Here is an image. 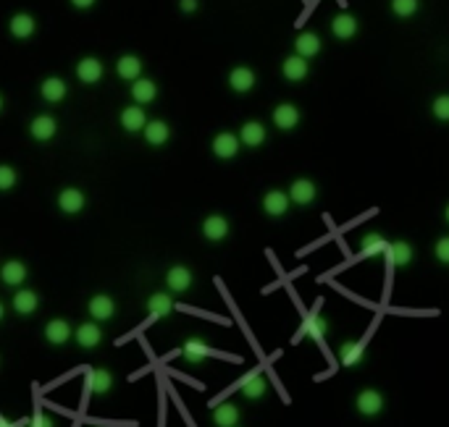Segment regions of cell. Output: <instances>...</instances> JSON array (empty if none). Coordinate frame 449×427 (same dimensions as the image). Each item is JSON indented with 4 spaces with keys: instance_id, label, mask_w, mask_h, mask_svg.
Wrapping results in <instances>:
<instances>
[{
    "instance_id": "cell-1",
    "label": "cell",
    "mask_w": 449,
    "mask_h": 427,
    "mask_svg": "<svg viewBox=\"0 0 449 427\" xmlns=\"http://www.w3.org/2000/svg\"><path fill=\"white\" fill-rule=\"evenodd\" d=\"M383 404H386V398H383L381 391H376V388H365L358 394L355 398V409H358V414L362 417H378L383 412Z\"/></svg>"
},
{
    "instance_id": "cell-2",
    "label": "cell",
    "mask_w": 449,
    "mask_h": 427,
    "mask_svg": "<svg viewBox=\"0 0 449 427\" xmlns=\"http://www.w3.org/2000/svg\"><path fill=\"white\" fill-rule=\"evenodd\" d=\"M237 388L242 391L244 398L258 401V398H263V396L268 394V380H265V375L260 373V370H255V373L244 375V377H242V383L237 385Z\"/></svg>"
},
{
    "instance_id": "cell-3",
    "label": "cell",
    "mask_w": 449,
    "mask_h": 427,
    "mask_svg": "<svg viewBox=\"0 0 449 427\" xmlns=\"http://www.w3.org/2000/svg\"><path fill=\"white\" fill-rule=\"evenodd\" d=\"M58 207H61V213L77 215L87 207V197H84V192L77 189V186H66V189H61V194H58Z\"/></svg>"
},
{
    "instance_id": "cell-4",
    "label": "cell",
    "mask_w": 449,
    "mask_h": 427,
    "mask_svg": "<svg viewBox=\"0 0 449 427\" xmlns=\"http://www.w3.org/2000/svg\"><path fill=\"white\" fill-rule=\"evenodd\" d=\"M27 276H29V270L22 260H8L0 267V280L11 289H22V283H27Z\"/></svg>"
},
{
    "instance_id": "cell-5",
    "label": "cell",
    "mask_w": 449,
    "mask_h": 427,
    "mask_svg": "<svg viewBox=\"0 0 449 427\" xmlns=\"http://www.w3.org/2000/svg\"><path fill=\"white\" fill-rule=\"evenodd\" d=\"M192 283H195V276H192V270L184 265H174L168 273H165V286L168 291H174V294H184V291L192 289Z\"/></svg>"
},
{
    "instance_id": "cell-6",
    "label": "cell",
    "mask_w": 449,
    "mask_h": 427,
    "mask_svg": "<svg viewBox=\"0 0 449 427\" xmlns=\"http://www.w3.org/2000/svg\"><path fill=\"white\" fill-rule=\"evenodd\" d=\"M103 74H105V66H103V61L92 58V55L82 58L77 63V79L82 84H98L100 79H103Z\"/></svg>"
},
{
    "instance_id": "cell-7",
    "label": "cell",
    "mask_w": 449,
    "mask_h": 427,
    "mask_svg": "<svg viewBox=\"0 0 449 427\" xmlns=\"http://www.w3.org/2000/svg\"><path fill=\"white\" fill-rule=\"evenodd\" d=\"M66 95H68V87L61 76H47L43 84H40V97H43L45 103H50V105L64 103Z\"/></svg>"
},
{
    "instance_id": "cell-8",
    "label": "cell",
    "mask_w": 449,
    "mask_h": 427,
    "mask_svg": "<svg viewBox=\"0 0 449 427\" xmlns=\"http://www.w3.org/2000/svg\"><path fill=\"white\" fill-rule=\"evenodd\" d=\"M87 312L95 322H105L116 315V301L110 299L108 294H95L87 304Z\"/></svg>"
},
{
    "instance_id": "cell-9",
    "label": "cell",
    "mask_w": 449,
    "mask_h": 427,
    "mask_svg": "<svg viewBox=\"0 0 449 427\" xmlns=\"http://www.w3.org/2000/svg\"><path fill=\"white\" fill-rule=\"evenodd\" d=\"M29 134H32L34 142H50V139L58 134V121L53 116H34L32 123H29Z\"/></svg>"
},
{
    "instance_id": "cell-10",
    "label": "cell",
    "mask_w": 449,
    "mask_h": 427,
    "mask_svg": "<svg viewBox=\"0 0 449 427\" xmlns=\"http://www.w3.org/2000/svg\"><path fill=\"white\" fill-rule=\"evenodd\" d=\"M43 336L50 346H66V343L71 341V336H74V328H71L66 320H50L45 325Z\"/></svg>"
},
{
    "instance_id": "cell-11",
    "label": "cell",
    "mask_w": 449,
    "mask_h": 427,
    "mask_svg": "<svg viewBox=\"0 0 449 427\" xmlns=\"http://www.w3.org/2000/svg\"><path fill=\"white\" fill-rule=\"evenodd\" d=\"M240 152V137L231 131H221L219 137L213 139V155L221 160H231Z\"/></svg>"
},
{
    "instance_id": "cell-12",
    "label": "cell",
    "mask_w": 449,
    "mask_h": 427,
    "mask_svg": "<svg viewBox=\"0 0 449 427\" xmlns=\"http://www.w3.org/2000/svg\"><path fill=\"white\" fill-rule=\"evenodd\" d=\"M8 32L16 40H29L37 32V22H34L32 13H13L11 22H8Z\"/></svg>"
},
{
    "instance_id": "cell-13",
    "label": "cell",
    "mask_w": 449,
    "mask_h": 427,
    "mask_svg": "<svg viewBox=\"0 0 449 427\" xmlns=\"http://www.w3.org/2000/svg\"><path fill=\"white\" fill-rule=\"evenodd\" d=\"M74 338L82 349H98L100 341H103V328H100L98 322H82L77 331H74Z\"/></svg>"
},
{
    "instance_id": "cell-14",
    "label": "cell",
    "mask_w": 449,
    "mask_h": 427,
    "mask_svg": "<svg viewBox=\"0 0 449 427\" xmlns=\"http://www.w3.org/2000/svg\"><path fill=\"white\" fill-rule=\"evenodd\" d=\"M210 354H213V349H210L208 343L203 341V338H198V336H192V338H186L184 346H182V357H184L189 364H200L205 362Z\"/></svg>"
},
{
    "instance_id": "cell-15",
    "label": "cell",
    "mask_w": 449,
    "mask_h": 427,
    "mask_svg": "<svg viewBox=\"0 0 449 427\" xmlns=\"http://www.w3.org/2000/svg\"><path fill=\"white\" fill-rule=\"evenodd\" d=\"M132 100L137 103V105H150V103H155V97H158V84H155L153 79H145V76H140L137 82H132Z\"/></svg>"
},
{
    "instance_id": "cell-16",
    "label": "cell",
    "mask_w": 449,
    "mask_h": 427,
    "mask_svg": "<svg viewBox=\"0 0 449 427\" xmlns=\"http://www.w3.org/2000/svg\"><path fill=\"white\" fill-rule=\"evenodd\" d=\"M203 236L208 239V241H223L226 236H229V220L223 218V215H208L205 220H203Z\"/></svg>"
},
{
    "instance_id": "cell-17",
    "label": "cell",
    "mask_w": 449,
    "mask_h": 427,
    "mask_svg": "<svg viewBox=\"0 0 449 427\" xmlns=\"http://www.w3.org/2000/svg\"><path fill=\"white\" fill-rule=\"evenodd\" d=\"M316 183L310 181V179H297L292 186H289V200L295 204H300V207H305V204H310L313 200H316Z\"/></svg>"
},
{
    "instance_id": "cell-18",
    "label": "cell",
    "mask_w": 449,
    "mask_h": 427,
    "mask_svg": "<svg viewBox=\"0 0 449 427\" xmlns=\"http://www.w3.org/2000/svg\"><path fill=\"white\" fill-rule=\"evenodd\" d=\"M121 126L126 128L129 134H137L147 126V116H145V107L142 105H129L121 110Z\"/></svg>"
},
{
    "instance_id": "cell-19",
    "label": "cell",
    "mask_w": 449,
    "mask_h": 427,
    "mask_svg": "<svg viewBox=\"0 0 449 427\" xmlns=\"http://www.w3.org/2000/svg\"><path fill=\"white\" fill-rule=\"evenodd\" d=\"M339 362L341 367H360L365 362V343L347 341L339 346Z\"/></svg>"
},
{
    "instance_id": "cell-20",
    "label": "cell",
    "mask_w": 449,
    "mask_h": 427,
    "mask_svg": "<svg viewBox=\"0 0 449 427\" xmlns=\"http://www.w3.org/2000/svg\"><path fill=\"white\" fill-rule=\"evenodd\" d=\"M87 388L92 391V394H98V396L110 394V388H113V373H110V370H105V367H95V370H89Z\"/></svg>"
},
{
    "instance_id": "cell-21",
    "label": "cell",
    "mask_w": 449,
    "mask_h": 427,
    "mask_svg": "<svg viewBox=\"0 0 449 427\" xmlns=\"http://www.w3.org/2000/svg\"><path fill=\"white\" fill-rule=\"evenodd\" d=\"M289 194L279 192V189H271V192L263 197V210L271 218H281V215H286V210H289Z\"/></svg>"
},
{
    "instance_id": "cell-22",
    "label": "cell",
    "mask_w": 449,
    "mask_h": 427,
    "mask_svg": "<svg viewBox=\"0 0 449 427\" xmlns=\"http://www.w3.org/2000/svg\"><path fill=\"white\" fill-rule=\"evenodd\" d=\"M116 74L124 82H137L142 76V61L137 55H121L119 61H116Z\"/></svg>"
},
{
    "instance_id": "cell-23",
    "label": "cell",
    "mask_w": 449,
    "mask_h": 427,
    "mask_svg": "<svg viewBox=\"0 0 449 427\" xmlns=\"http://www.w3.org/2000/svg\"><path fill=\"white\" fill-rule=\"evenodd\" d=\"M13 310H16V315H32V312H37V307H40V297H37V291L32 289H19L16 294H13Z\"/></svg>"
},
{
    "instance_id": "cell-24",
    "label": "cell",
    "mask_w": 449,
    "mask_h": 427,
    "mask_svg": "<svg viewBox=\"0 0 449 427\" xmlns=\"http://www.w3.org/2000/svg\"><path fill=\"white\" fill-rule=\"evenodd\" d=\"M145 131V142L153 144V147H163L168 137H171V128L165 121H147V126L142 128Z\"/></svg>"
},
{
    "instance_id": "cell-25",
    "label": "cell",
    "mask_w": 449,
    "mask_h": 427,
    "mask_svg": "<svg viewBox=\"0 0 449 427\" xmlns=\"http://www.w3.org/2000/svg\"><path fill=\"white\" fill-rule=\"evenodd\" d=\"M213 425L216 427H237L240 425V406L234 404H219L213 409Z\"/></svg>"
},
{
    "instance_id": "cell-26",
    "label": "cell",
    "mask_w": 449,
    "mask_h": 427,
    "mask_svg": "<svg viewBox=\"0 0 449 427\" xmlns=\"http://www.w3.org/2000/svg\"><path fill=\"white\" fill-rule=\"evenodd\" d=\"M331 32L337 40H350L355 37L358 32V19L350 16V13H339V16H334V22H331Z\"/></svg>"
},
{
    "instance_id": "cell-27",
    "label": "cell",
    "mask_w": 449,
    "mask_h": 427,
    "mask_svg": "<svg viewBox=\"0 0 449 427\" xmlns=\"http://www.w3.org/2000/svg\"><path fill=\"white\" fill-rule=\"evenodd\" d=\"M295 50H297V55H302L305 61H307V58H313V55L321 53V37H318L316 32H302V34H297Z\"/></svg>"
},
{
    "instance_id": "cell-28",
    "label": "cell",
    "mask_w": 449,
    "mask_h": 427,
    "mask_svg": "<svg viewBox=\"0 0 449 427\" xmlns=\"http://www.w3.org/2000/svg\"><path fill=\"white\" fill-rule=\"evenodd\" d=\"M240 142L242 144H247V147H260V144L265 142L263 123H258V121H247V123L240 128Z\"/></svg>"
},
{
    "instance_id": "cell-29",
    "label": "cell",
    "mask_w": 449,
    "mask_h": 427,
    "mask_svg": "<svg viewBox=\"0 0 449 427\" xmlns=\"http://www.w3.org/2000/svg\"><path fill=\"white\" fill-rule=\"evenodd\" d=\"M281 74L289 79V82H302L307 76V61L302 55H289L284 63H281Z\"/></svg>"
},
{
    "instance_id": "cell-30",
    "label": "cell",
    "mask_w": 449,
    "mask_h": 427,
    "mask_svg": "<svg viewBox=\"0 0 449 427\" xmlns=\"http://www.w3.org/2000/svg\"><path fill=\"white\" fill-rule=\"evenodd\" d=\"M326 331H329V325H326V320L321 315H307L305 322L297 331V338H302V336H307V338H323Z\"/></svg>"
},
{
    "instance_id": "cell-31",
    "label": "cell",
    "mask_w": 449,
    "mask_h": 427,
    "mask_svg": "<svg viewBox=\"0 0 449 427\" xmlns=\"http://www.w3.org/2000/svg\"><path fill=\"white\" fill-rule=\"evenodd\" d=\"M274 123L279 128H284V131L295 128L297 123H300V110H297L295 105H289V103H281V105L274 110Z\"/></svg>"
},
{
    "instance_id": "cell-32",
    "label": "cell",
    "mask_w": 449,
    "mask_h": 427,
    "mask_svg": "<svg viewBox=\"0 0 449 427\" xmlns=\"http://www.w3.org/2000/svg\"><path fill=\"white\" fill-rule=\"evenodd\" d=\"M229 87L234 92H250L252 87H255V74H252L247 66H240V68H234L229 74Z\"/></svg>"
},
{
    "instance_id": "cell-33",
    "label": "cell",
    "mask_w": 449,
    "mask_h": 427,
    "mask_svg": "<svg viewBox=\"0 0 449 427\" xmlns=\"http://www.w3.org/2000/svg\"><path fill=\"white\" fill-rule=\"evenodd\" d=\"M147 312L153 315L155 320L168 317V315L174 312V299H171L168 294H153V297L147 299Z\"/></svg>"
},
{
    "instance_id": "cell-34",
    "label": "cell",
    "mask_w": 449,
    "mask_h": 427,
    "mask_svg": "<svg viewBox=\"0 0 449 427\" xmlns=\"http://www.w3.org/2000/svg\"><path fill=\"white\" fill-rule=\"evenodd\" d=\"M386 252H389V260H392L395 267H405L413 262V246L407 244V241H392Z\"/></svg>"
},
{
    "instance_id": "cell-35",
    "label": "cell",
    "mask_w": 449,
    "mask_h": 427,
    "mask_svg": "<svg viewBox=\"0 0 449 427\" xmlns=\"http://www.w3.org/2000/svg\"><path fill=\"white\" fill-rule=\"evenodd\" d=\"M389 249L386 239L381 234H365L360 241V255L362 257H376V255H383Z\"/></svg>"
},
{
    "instance_id": "cell-36",
    "label": "cell",
    "mask_w": 449,
    "mask_h": 427,
    "mask_svg": "<svg viewBox=\"0 0 449 427\" xmlns=\"http://www.w3.org/2000/svg\"><path fill=\"white\" fill-rule=\"evenodd\" d=\"M19 181V173L13 165H0V192H11Z\"/></svg>"
},
{
    "instance_id": "cell-37",
    "label": "cell",
    "mask_w": 449,
    "mask_h": 427,
    "mask_svg": "<svg viewBox=\"0 0 449 427\" xmlns=\"http://www.w3.org/2000/svg\"><path fill=\"white\" fill-rule=\"evenodd\" d=\"M392 11H395L399 19H410V16L418 11V0H392Z\"/></svg>"
},
{
    "instance_id": "cell-38",
    "label": "cell",
    "mask_w": 449,
    "mask_h": 427,
    "mask_svg": "<svg viewBox=\"0 0 449 427\" xmlns=\"http://www.w3.org/2000/svg\"><path fill=\"white\" fill-rule=\"evenodd\" d=\"M434 116L439 118V121H449V95H441L434 100Z\"/></svg>"
},
{
    "instance_id": "cell-39",
    "label": "cell",
    "mask_w": 449,
    "mask_h": 427,
    "mask_svg": "<svg viewBox=\"0 0 449 427\" xmlns=\"http://www.w3.org/2000/svg\"><path fill=\"white\" fill-rule=\"evenodd\" d=\"M434 255H436V260L441 265H449V236L439 239L436 246H434Z\"/></svg>"
},
{
    "instance_id": "cell-40",
    "label": "cell",
    "mask_w": 449,
    "mask_h": 427,
    "mask_svg": "<svg viewBox=\"0 0 449 427\" xmlns=\"http://www.w3.org/2000/svg\"><path fill=\"white\" fill-rule=\"evenodd\" d=\"M29 427H55L53 417L45 414V412H34L32 419H29Z\"/></svg>"
},
{
    "instance_id": "cell-41",
    "label": "cell",
    "mask_w": 449,
    "mask_h": 427,
    "mask_svg": "<svg viewBox=\"0 0 449 427\" xmlns=\"http://www.w3.org/2000/svg\"><path fill=\"white\" fill-rule=\"evenodd\" d=\"M179 8L184 13H195L198 11V0H179Z\"/></svg>"
},
{
    "instance_id": "cell-42",
    "label": "cell",
    "mask_w": 449,
    "mask_h": 427,
    "mask_svg": "<svg viewBox=\"0 0 449 427\" xmlns=\"http://www.w3.org/2000/svg\"><path fill=\"white\" fill-rule=\"evenodd\" d=\"M98 0H71V6L74 8H79V11H87V8H92Z\"/></svg>"
},
{
    "instance_id": "cell-43",
    "label": "cell",
    "mask_w": 449,
    "mask_h": 427,
    "mask_svg": "<svg viewBox=\"0 0 449 427\" xmlns=\"http://www.w3.org/2000/svg\"><path fill=\"white\" fill-rule=\"evenodd\" d=\"M0 427H22V422H8L6 417L0 414Z\"/></svg>"
},
{
    "instance_id": "cell-44",
    "label": "cell",
    "mask_w": 449,
    "mask_h": 427,
    "mask_svg": "<svg viewBox=\"0 0 449 427\" xmlns=\"http://www.w3.org/2000/svg\"><path fill=\"white\" fill-rule=\"evenodd\" d=\"M6 317V307H3V301H0V320Z\"/></svg>"
},
{
    "instance_id": "cell-45",
    "label": "cell",
    "mask_w": 449,
    "mask_h": 427,
    "mask_svg": "<svg viewBox=\"0 0 449 427\" xmlns=\"http://www.w3.org/2000/svg\"><path fill=\"white\" fill-rule=\"evenodd\" d=\"M3 105H6V103H3V95H0V113H3Z\"/></svg>"
},
{
    "instance_id": "cell-46",
    "label": "cell",
    "mask_w": 449,
    "mask_h": 427,
    "mask_svg": "<svg viewBox=\"0 0 449 427\" xmlns=\"http://www.w3.org/2000/svg\"><path fill=\"white\" fill-rule=\"evenodd\" d=\"M444 215H447V223H449V204H447V210H444Z\"/></svg>"
}]
</instances>
